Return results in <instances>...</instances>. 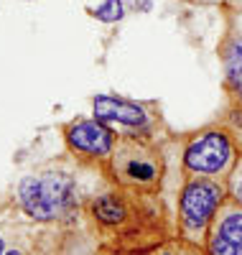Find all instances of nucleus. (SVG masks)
Returning <instances> with one entry per match:
<instances>
[{
	"label": "nucleus",
	"instance_id": "nucleus-9",
	"mask_svg": "<svg viewBox=\"0 0 242 255\" xmlns=\"http://www.w3.org/2000/svg\"><path fill=\"white\" fill-rule=\"evenodd\" d=\"M95 217L105 225H118L125 220V207L115 197H100L95 202Z\"/></svg>",
	"mask_w": 242,
	"mask_h": 255
},
{
	"label": "nucleus",
	"instance_id": "nucleus-6",
	"mask_svg": "<svg viewBox=\"0 0 242 255\" xmlns=\"http://www.w3.org/2000/svg\"><path fill=\"white\" fill-rule=\"evenodd\" d=\"M67 140L74 151L87 156H107L115 151V133L100 120H79L67 130Z\"/></svg>",
	"mask_w": 242,
	"mask_h": 255
},
{
	"label": "nucleus",
	"instance_id": "nucleus-12",
	"mask_svg": "<svg viewBox=\"0 0 242 255\" xmlns=\"http://www.w3.org/2000/svg\"><path fill=\"white\" fill-rule=\"evenodd\" d=\"M235 194H237V199L242 202V174H240L237 181H235Z\"/></svg>",
	"mask_w": 242,
	"mask_h": 255
},
{
	"label": "nucleus",
	"instance_id": "nucleus-3",
	"mask_svg": "<svg viewBox=\"0 0 242 255\" xmlns=\"http://www.w3.org/2000/svg\"><path fill=\"white\" fill-rule=\"evenodd\" d=\"M113 171L125 186L153 189L161 176V161L150 148L135 140H120L113 151Z\"/></svg>",
	"mask_w": 242,
	"mask_h": 255
},
{
	"label": "nucleus",
	"instance_id": "nucleus-2",
	"mask_svg": "<svg viewBox=\"0 0 242 255\" xmlns=\"http://www.w3.org/2000/svg\"><path fill=\"white\" fill-rule=\"evenodd\" d=\"M225 189L212 179H194L181 191V230L194 243L209 230L214 215L222 207Z\"/></svg>",
	"mask_w": 242,
	"mask_h": 255
},
{
	"label": "nucleus",
	"instance_id": "nucleus-10",
	"mask_svg": "<svg viewBox=\"0 0 242 255\" xmlns=\"http://www.w3.org/2000/svg\"><path fill=\"white\" fill-rule=\"evenodd\" d=\"M227 69H230V79L237 84V90L242 95V41H235L230 49V59H227Z\"/></svg>",
	"mask_w": 242,
	"mask_h": 255
},
{
	"label": "nucleus",
	"instance_id": "nucleus-7",
	"mask_svg": "<svg viewBox=\"0 0 242 255\" xmlns=\"http://www.w3.org/2000/svg\"><path fill=\"white\" fill-rule=\"evenodd\" d=\"M95 118L97 120H107V123H122V125H145L148 115L140 105L127 102V100H118V97H95Z\"/></svg>",
	"mask_w": 242,
	"mask_h": 255
},
{
	"label": "nucleus",
	"instance_id": "nucleus-4",
	"mask_svg": "<svg viewBox=\"0 0 242 255\" xmlns=\"http://www.w3.org/2000/svg\"><path fill=\"white\" fill-rule=\"evenodd\" d=\"M184 166L194 174L219 176L232 166V143L222 133H204L189 143L184 153Z\"/></svg>",
	"mask_w": 242,
	"mask_h": 255
},
{
	"label": "nucleus",
	"instance_id": "nucleus-8",
	"mask_svg": "<svg viewBox=\"0 0 242 255\" xmlns=\"http://www.w3.org/2000/svg\"><path fill=\"white\" fill-rule=\"evenodd\" d=\"M140 255H207V253L199 248V243L184 238V240L161 243L158 248H150V250H145V253H140Z\"/></svg>",
	"mask_w": 242,
	"mask_h": 255
},
{
	"label": "nucleus",
	"instance_id": "nucleus-11",
	"mask_svg": "<svg viewBox=\"0 0 242 255\" xmlns=\"http://www.w3.org/2000/svg\"><path fill=\"white\" fill-rule=\"evenodd\" d=\"M95 18L105 20V23H115L122 18V3L120 0H105L100 8H95Z\"/></svg>",
	"mask_w": 242,
	"mask_h": 255
},
{
	"label": "nucleus",
	"instance_id": "nucleus-1",
	"mask_svg": "<svg viewBox=\"0 0 242 255\" xmlns=\"http://www.w3.org/2000/svg\"><path fill=\"white\" fill-rule=\"evenodd\" d=\"M74 181L64 174L26 176L18 186V199L36 222H49L69 204Z\"/></svg>",
	"mask_w": 242,
	"mask_h": 255
},
{
	"label": "nucleus",
	"instance_id": "nucleus-5",
	"mask_svg": "<svg viewBox=\"0 0 242 255\" xmlns=\"http://www.w3.org/2000/svg\"><path fill=\"white\" fill-rule=\"evenodd\" d=\"M207 255H242V207L225 204L209 230Z\"/></svg>",
	"mask_w": 242,
	"mask_h": 255
},
{
	"label": "nucleus",
	"instance_id": "nucleus-13",
	"mask_svg": "<svg viewBox=\"0 0 242 255\" xmlns=\"http://www.w3.org/2000/svg\"><path fill=\"white\" fill-rule=\"evenodd\" d=\"M5 255H20V253H18V250H10V253H5Z\"/></svg>",
	"mask_w": 242,
	"mask_h": 255
}]
</instances>
